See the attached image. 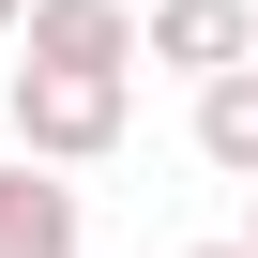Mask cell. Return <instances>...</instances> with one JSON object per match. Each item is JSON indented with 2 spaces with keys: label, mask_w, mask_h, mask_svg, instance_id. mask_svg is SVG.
Segmentation results:
<instances>
[{
  "label": "cell",
  "mask_w": 258,
  "mask_h": 258,
  "mask_svg": "<svg viewBox=\"0 0 258 258\" xmlns=\"http://www.w3.org/2000/svg\"><path fill=\"white\" fill-rule=\"evenodd\" d=\"M16 61H61V76H137V0H31V16H16Z\"/></svg>",
  "instance_id": "obj_2"
},
{
  "label": "cell",
  "mask_w": 258,
  "mask_h": 258,
  "mask_svg": "<svg viewBox=\"0 0 258 258\" xmlns=\"http://www.w3.org/2000/svg\"><path fill=\"white\" fill-rule=\"evenodd\" d=\"M198 167H228V182H258V61H228V76H198Z\"/></svg>",
  "instance_id": "obj_5"
},
{
  "label": "cell",
  "mask_w": 258,
  "mask_h": 258,
  "mask_svg": "<svg viewBox=\"0 0 258 258\" xmlns=\"http://www.w3.org/2000/svg\"><path fill=\"white\" fill-rule=\"evenodd\" d=\"M121 121H137V76H61V61H16L0 76V152H31L61 182L121 152Z\"/></svg>",
  "instance_id": "obj_1"
},
{
  "label": "cell",
  "mask_w": 258,
  "mask_h": 258,
  "mask_svg": "<svg viewBox=\"0 0 258 258\" xmlns=\"http://www.w3.org/2000/svg\"><path fill=\"white\" fill-rule=\"evenodd\" d=\"M16 16H31V0H0V46H16Z\"/></svg>",
  "instance_id": "obj_7"
},
{
  "label": "cell",
  "mask_w": 258,
  "mask_h": 258,
  "mask_svg": "<svg viewBox=\"0 0 258 258\" xmlns=\"http://www.w3.org/2000/svg\"><path fill=\"white\" fill-rule=\"evenodd\" d=\"M0 258H91V198L31 152H0Z\"/></svg>",
  "instance_id": "obj_4"
},
{
  "label": "cell",
  "mask_w": 258,
  "mask_h": 258,
  "mask_svg": "<svg viewBox=\"0 0 258 258\" xmlns=\"http://www.w3.org/2000/svg\"><path fill=\"white\" fill-rule=\"evenodd\" d=\"M228 243H243V258H258V182H243V228H228Z\"/></svg>",
  "instance_id": "obj_6"
},
{
  "label": "cell",
  "mask_w": 258,
  "mask_h": 258,
  "mask_svg": "<svg viewBox=\"0 0 258 258\" xmlns=\"http://www.w3.org/2000/svg\"><path fill=\"white\" fill-rule=\"evenodd\" d=\"M182 258H243V243H182Z\"/></svg>",
  "instance_id": "obj_8"
},
{
  "label": "cell",
  "mask_w": 258,
  "mask_h": 258,
  "mask_svg": "<svg viewBox=\"0 0 258 258\" xmlns=\"http://www.w3.org/2000/svg\"><path fill=\"white\" fill-rule=\"evenodd\" d=\"M137 61H167L182 91L228 76V61H258V0H152L137 16Z\"/></svg>",
  "instance_id": "obj_3"
}]
</instances>
